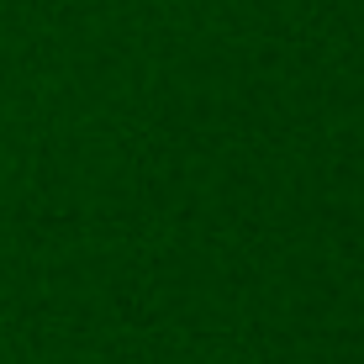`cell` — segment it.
Wrapping results in <instances>:
<instances>
[]
</instances>
